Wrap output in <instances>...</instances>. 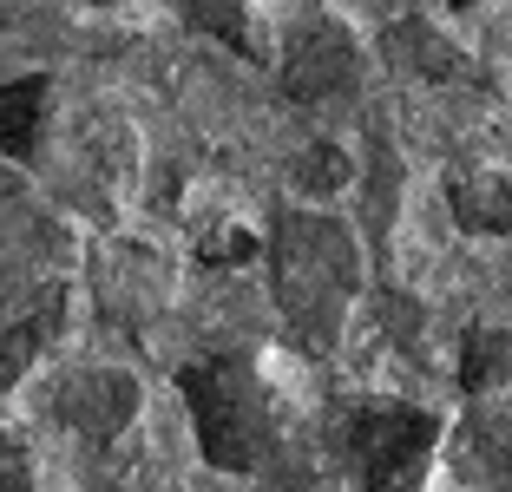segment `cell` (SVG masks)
<instances>
[{
	"label": "cell",
	"mask_w": 512,
	"mask_h": 492,
	"mask_svg": "<svg viewBox=\"0 0 512 492\" xmlns=\"http://www.w3.org/2000/svg\"><path fill=\"white\" fill-rule=\"evenodd\" d=\"M440 447V420L421 407H355L348 414V466L362 492H421Z\"/></svg>",
	"instance_id": "cell-3"
},
{
	"label": "cell",
	"mask_w": 512,
	"mask_h": 492,
	"mask_svg": "<svg viewBox=\"0 0 512 492\" xmlns=\"http://www.w3.org/2000/svg\"><path fill=\"white\" fill-rule=\"evenodd\" d=\"M499 381H512V328H473L460 348V388L486 394Z\"/></svg>",
	"instance_id": "cell-10"
},
{
	"label": "cell",
	"mask_w": 512,
	"mask_h": 492,
	"mask_svg": "<svg viewBox=\"0 0 512 492\" xmlns=\"http://www.w3.org/2000/svg\"><path fill=\"white\" fill-rule=\"evenodd\" d=\"M296 184H302V191H316V197L342 191V184H348V158H342V151H329V145H316L309 158L296 164Z\"/></svg>",
	"instance_id": "cell-12"
},
{
	"label": "cell",
	"mask_w": 512,
	"mask_h": 492,
	"mask_svg": "<svg viewBox=\"0 0 512 492\" xmlns=\"http://www.w3.org/2000/svg\"><path fill=\"white\" fill-rule=\"evenodd\" d=\"M453 217H460V230H473V237H499V230H512V178H499V171H473V178L453 184Z\"/></svg>",
	"instance_id": "cell-7"
},
{
	"label": "cell",
	"mask_w": 512,
	"mask_h": 492,
	"mask_svg": "<svg viewBox=\"0 0 512 492\" xmlns=\"http://www.w3.org/2000/svg\"><path fill=\"white\" fill-rule=\"evenodd\" d=\"M40 112H46V79H7V92H0V138H7V151L14 158H27L33 151V132H40Z\"/></svg>",
	"instance_id": "cell-11"
},
{
	"label": "cell",
	"mask_w": 512,
	"mask_h": 492,
	"mask_svg": "<svg viewBox=\"0 0 512 492\" xmlns=\"http://www.w3.org/2000/svg\"><path fill=\"white\" fill-rule=\"evenodd\" d=\"M355 66H362V53H355V40H348V27L335 14H309L296 20V33H289L283 46V86L296 92V99H335V92L355 86Z\"/></svg>",
	"instance_id": "cell-4"
},
{
	"label": "cell",
	"mask_w": 512,
	"mask_h": 492,
	"mask_svg": "<svg viewBox=\"0 0 512 492\" xmlns=\"http://www.w3.org/2000/svg\"><path fill=\"white\" fill-rule=\"evenodd\" d=\"M388 60L407 66V73H421V79H460V73H467V60H460L427 20H407V27L388 33Z\"/></svg>",
	"instance_id": "cell-8"
},
{
	"label": "cell",
	"mask_w": 512,
	"mask_h": 492,
	"mask_svg": "<svg viewBox=\"0 0 512 492\" xmlns=\"http://www.w3.org/2000/svg\"><path fill=\"white\" fill-rule=\"evenodd\" d=\"M132 414H138L132 374H112V368L79 374L73 388L60 394V420H66L73 433H86V440H119V433L132 427Z\"/></svg>",
	"instance_id": "cell-6"
},
{
	"label": "cell",
	"mask_w": 512,
	"mask_h": 492,
	"mask_svg": "<svg viewBox=\"0 0 512 492\" xmlns=\"http://www.w3.org/2000/svg\"><path fill=\"white\" fill-rule=\"evenodd\" d=\"M184 14H191L197 33H217L237 60H270V46H263V33H256V14L243 7V0H184Z\"/></svg>",
	"instance_id": "cell-9"
},
{
	"label": "cell",
	"mask_w": 512,
	"mask_h": 492,
	"mask_svg": "<svg viewBox=\"0 0 512 492\" xmlns=\"http://www.w3.org/2000/svg\"><path fill=\"white\" fill-rule=\"evenodd\" d=\"M453 479L473 492H512V414H493V407H473L447 440Z\"/></svg>",
	"instance_id": "cell-5"
},
{
	"label": "cell",
	"mask_w": 512,
	"mask_h": 492,
	"mask_svg": "<svg viewBox=\"0 0 512 492\" xmlns=\"http://www.w3.org/2000/svg\"><path fill=\"white\" fill-rule=\"evenodd\" d=\"M178 388H184V407L197 420V447H204L211 466L250 473L270 453V394H263L250 361H237V355L191 361L178 374Z\"/></svg>",
	"instance_id": "cell-2"
},
{
	"label": "cell",
	"mask_w": 512,
	"mask_h": 492,
	"mask_svg": "<svg viewBox=\"0 0 512 492\" xmlns=\"http://www.w3.org/2000/svg\"><path fill=\"white\" fill-rule=\"evenodd\" d=\"M270 250H276V302H283V322L296 328V342L335 348L348 309H355V283H362V250H355L348 224L316 217V210H289Z\"/></svg>",
	"instance_id": "cell-1"
}]
</instances>
